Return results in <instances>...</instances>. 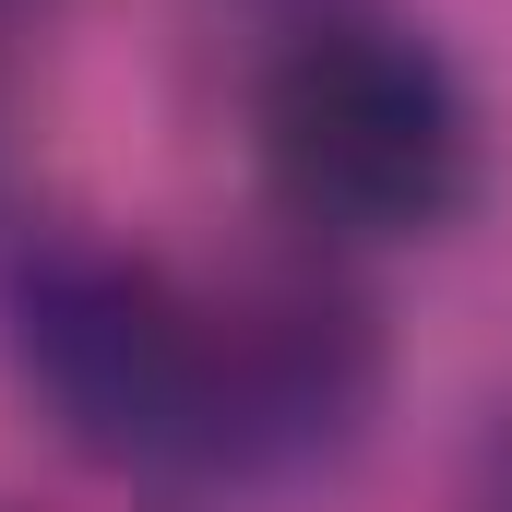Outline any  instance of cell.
Masks as SVG:
<instances>
[{
	"instance_id": "1",
	"label": "cell",
	"mask_w": 512,
	"mask_h": 512,
	"mask_svg": "<svg viewBox=\"0 0 512 512\" xmlns=\"http://www.w3.org/2000/svg\"><path fill=\"white\" fill-rule=\"evenodd\" d=\"M262 167L334 239H417L477 191V108L405 24H310L262 72Z\"/></svg>"
},
{
	"instance_id": "2",
	"label": "cell",
	"mask_w": 512,
	"mask_h": 512,
	"mask_svg": "<svg viewBox=\"0 0 512 512\" xmlns=\"http://www.w3.org/2000/svg\"><path fill=\"white\" fill-rule=\"evenodd\" d=\"M12 346L48 417L108 453V465H167L215 453V334L167 298V274L120 251H48L12 286Z\"/></svg>"
}]
</instances>
